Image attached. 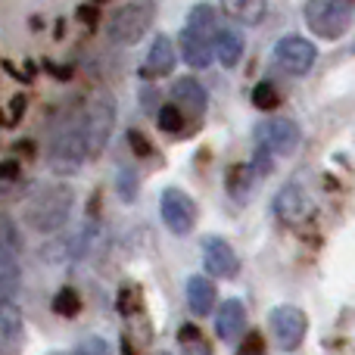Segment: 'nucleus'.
Instances as JSON below:
<instances>
[{"label":"nucleus","mask_w":355,"mask_h":355,"mask_svg":"<svg viewBox=\"0 0 355 355\" xmlns=\"http://www.w3.org/2000/svg\"><path fill=\"white\" fill-rule=\"evenodd\" d=\"M75 193L66 184H50V187H37L35 193L25 200L22 218L31 231L37 234H56L66 227L69 215H72Z\"/></svg>","instance_id":"f257e3e1"},{"label":"nucleus","mask_w":355,"mask_h":355,"mask_svg":"<svg viewBox=\"0 0 355 355\" xmlns=\"http://www.w3.org/2000/svg\"><path fill=\"white\" fill-rule=\"evenodd\" d=\"M85 156H91L85 116H66L50 135V150H47L50 172L60 178L75 175L81 168V162H85Z\"/></svg>","instance_id":"f03ea898"},{"label":"nucleus","mask_w":355,"mask_h":355,"mask_svg":"<svg viewBox=\"0 0 355 355\" xmlns=\"http://www.w3.org/2000/svg\"><path fill=\"white\" fill-rule=\"evenodd\" d=\"M215 10L209 3H196L190 10L181 31V56L190 69H206L215 56Z\"/></svg>","instance_id":"7ed1b4c3"},{"label":"nucleus","mask_w":355,"mask_h":355,"mask_svg":"<svg viewBox=\"0 0 355 355\" xmlns=\"http://www.w3.org/2000/svg\"><path fill=\"white\" fill-rule=\"evenodd\" d=\"M302 16L312 35L324 41H337L352 25V0H306Z\"/></svg>","instance_id":"20e7f679"},{"label":"nucleus","mask_w":355,"mask_h":355,"mask_svg":"<svg viewBox=\"0 0 355 355\" xmlns=\"http://www.w3.org/2000/svg\"><path fill=\"white\" fill-rule=\"evenodd\" d=\"M153 19H156L153 3H128L110 16L106 35H110V41L119 44V47H135V44L150 31Z\"/></svg>","instance_id":"39448f33"},{"label":"nucleus","mask_w":355,"mask_h":355,"mask_svg":"<svg viewBox=\"0 0 355 355\" xmlns=\"http://www.w3.org/2000/svg\"><path fill=\"white\" fill-rule=\"evenodd\" d=\"M85 128H87V147H91V156L103 153L106 144H110V135L116 128V100H112L110 91H97L91 97L85 110Z\"/></svg>","instance_id":"423d86ee"},{"label":"nucleus","mask_w":355,"mask_h":355,"mask_svg":"<svg viewBox=\"0 0 355 355\" xmlns=\"http://www.w3.org/2000/svg\"><path fill=\"white\" fill-rule=\"evenodd\" d=\"M252 144L268 150L271 156H293L296 147H300V128H296V122H290L284 116H271L256 125Z\"/></svg>","instance_id":"0eeeda50"},{"label":"nucleus","mask_w":355,"mask_h":355,"mask_svg":"<svg viewBox=\"0 0 355 355\" xmlns=\"http://www.w3.org/2000/svg\"><path fill=\"white\" fill-rule=\"evenodd\" d=\"M159 209H162V221L175 237H187L196 225V202L184 193L181 187H166L159 196Z\"/></svg>","instance_id":"6e6552de"},{"label":"nucleus","mask_w":355,"mask_h":355,"mask_svg":"<svg viewBox=\"0 0 355 355\" xmlns=\"http://www.w3.org/2000/svg\"><path fill=\"white\" fill-rule=\"evenodd\" d=\"M268 324H271V334H275L277 346L281 349H300L302 340H306V331H309V318L302 309L296 306H277L271 309L268 315Z\"/></svg>","instance_id":"1a4fd4ad"},{"label":"nucleus","mask_w":355,"mask_h":355,"mask_svg":"<svg viewBox=\"0 0 355 355\" xmlns=\"http://www.w3.org/2000/svg\"><path fill=\"white\" fill-rule=\"evenodd\" d=\"M275 215L284 221V225L300 227V225H306V221L315 215V202H312V196L306 193V187H302V184L290 181V184H284V187L277 190Z\"/></svg>","instance_id":"9d476101"},{"label":"nucleus","mask_w":355,"mask_h":355,"mask_svg":"<svg viewBox=\"0 0 355 355\" xmlns=\"http://www.w3.org/2000/svg\"><path fill=\"white\" fill-rule=\"evenodd\" d=\"M315 56H318L315 44L300 35H287L275 44V62L290 75H306L315 66Z\"/></svg>","instance_id":"9b49d317"},{"label":"nucleus","mask_w":355,"mask_h":355,"mask_svg":"<svg viewBox=\"0 0 355 355\" xmlns=\"http://www.w3.org/2000/svg\"><path fill=\"white\" fill-rule=\"evenodd\" d=\"M202 265L212 277H221V281H231L240 271V259L234 252V246L221 237H206L202 240Z\"/></svg>","instance_id":"f8f14e48"},{"label":"nucleus","mask_w":355,"mask_h":355,"mask_svg":"<svg viewBox=\"0 0 355 355\" xmlns=\"http://www.w3.org/2000/svg\"><path fill=\"white\" fill-rule=\"evenodd\" d=\"M175 62H178V50L172 44V37H168V35H156L153 44H150L147 62L141 66V78H147V81L166 78V75H172Z\"/></svg>","instance_id":"ddd939ff"},{"label":"nucleus","mask_w":355,"mask_h":355,"mask_svg":"<svg viewBox=\"0 0 355 355\" xmlns=\"http://www.w3.org/2000/svg\"><path fill=\"white\" fill-rule=\"evenodd\" d=\"M172 100L193 119H202V112H206V106H209L206 87L196 78H190V75H184V78H178L172 85Z\"/></svg>","instance_id":"4468645a"},{"label":"nucleus","mask_w":355,"mask_h":355,"mask_svg":"<svg viewBox=\"0 0 355 355\" xmlns=\"http://www.w3.org/2000/svg\"><path fill=\"white\" fill-rule=\"evenodd\" d=\"M246 331V309L240 300H225L215 312V334L225 343H237V337Z\"/></svg>","instance_id":"2eb2a0df"},{"label":"nucleus","mask_w":355,"mask_h":355,"mask_svg":"<svg viewBox=\"0 0 355 355\" xmlns=\"http://www.w3.org/2000/svg\"><path fill=\"white\" fill-rule=\"evenodd\" d=\"M19 284H22V268L16 262V246L0 243V302H12Z\"/></svg>","instance_id":"dca6fc26"},{"label":"nucleus","mask_w":355,"mask_h":355,"mask_svg":"<svg viewBox=\"0 0 355 355\" xmlns=\"http://www.w3.org/2000/svg\"><path fill=\"white\" fill-rule=\"evenodd\" d=\"M256 166L252 162H240V166H231L227 168V193L234 196L237 202H246L252 193H256V181H259Z\"/></svg>","instance_id":"f3484780"},{"label":"nucleus","mask_w":355,"mask_h":355,"mask_svg":"<svg viewBox=\"0 0 355 355\" xmlns=\"http://www.w3.org/2000/svg\"><path fill=\"white\" fill-rule=\"evenodd\" d=\"M215 300H218V293H215V284L209 281V277L193 275L187 281V306H190V312L209 315L215 309Z\"/></svg>","instance_id":"a211bd4d"},{"label":"nucleus","mask_w":355,"mask_h":355,"mask_svg":"<svg viewBox=\"0 0 355 355\" xmlns=\"http://www.w3.org/2000/svg\"><path fill=\"white\" fill-rule=\"evenodd\" d=\"M243 56V37L234 28H218L215 31V60L225 69H234Z\"/></svg>","instance_id":"6ab92c4d"},{"label":"nucleus","mask_w":355,"mask_h":355,"mask_svg":"<svg viewBox=\"0 0 355 355\" xmlns=\"http://www.w3.org/2000/svg\"><path fill=\"white\" fill-rule=\"evenodd\" d=\"M221 10L243 25H259L268 12V0H218Z\"/></svg>","instance_id":"aec40b11"},{"label":"nucleus","mask_w":355,"mask_h":355,"mask_svg":"<svg viewBox=\"0 0 355 355\" xmlns=\"http://www.w3.org/2000/svg\"><path fill=\"white\" fill-rule=\"evenodd\" d=\"M22 337H25L22 318L12 312L10 302H0V343H3L6 349H12V346H16Z\"/></svg>","instance_id":"412c9836"},{"label":"nucleus","mask_w":355,"mask_h":355,"mask_svg":"<svg viewBox=\"0 0 355 355\" xmlns=\"http://www.w3.org/2000/svg\"><path fill=\"white\" fill-rule=\"evenodd\" d=\"M53 312L56 315H62V318H75V315L81 312V296L75 293L72 287H62V290H56V296H53Z\"/></svg>","instance_id":"4be33fe9"},{"label":"nucleus","mask_w":355,"mask_h":355,"mask_svg":"<svg viewBox=\"0 0 355 355\" xmlns=\"http://www.w3.org/2000/svg\"><path fill=\"white\" fill-rule=\"evenodd\" d=\"M156 122H159V128L166 131V135H181V131H184V110L172 100V103L159 106V116H156Z\"/></svg>","instance_id":"5701e85b"},{"label":"nucleus","mask_w":355,"mask_h":355,"mask_svg":"<svg viewBox=\"0 0 355 355\" xmlns=\"http://www.w3.org/2000/svg\"><path fill=\"white\" fill-rule=\"evenodd\" d=\"M119 312L122 315H137L144 309V293L137 284H122V290H119V300H116Z\"/></svg>","instance_id":"b1692460"},{"label":"nucleus","mask_w":355,"mask_h":355,"mask_svg":"<svg viewBox=\"0 0 355 355\" xmlns=\"http://www.w3.org/2000/svg\"><path fill=\"white\" fill-rule=\"evenodd\" d=\"M250 100H252V106H256V110H262V112L277 110V103H281V97H277V91H275V85H271V81H259V85L252 87Z\"/></svg>","instance_id":"393cba45"},{"label":"nucleus","mask_w":355,"mask_h":355,"mask_svg":"<svg viewBox=\"0 0 355 355\" xmlns=\"http://www.w3.org/2000/svg\"><path fill=\"white\" fill-rule=\"evenodd\" d=\"M178 343H181L187 352H209V346L202 343V337H200V327H193V324H181Z\"/></svg>","instance_id":"a878e982"},{"label":"nucleus","mask_w":355,"mask_h":355,"mask_svg":"<svg viewBox=\"0 0 355 355\" xmlns=\"http://www.w3.org/2000/svg\"><path fill=\"white\" fill-rule=\"evenodd\" d=\"M119 196H122L125 202H135L137 200V175L131 172V168H122V172H119Z\"/></svg>","instance_id":"bb28decb"},{"label":"nucleus","mask_w":355,"mask_h":355,"mask_svg":"<svg viewBox=\"0 0 355 355\" xmlns=\"http://www.w3.org/2000/svg\"><path fill=\"white\" fill-rule=\"evenodd\" d=\"M25 106H28V100H25V94H16V97L10 100V112H6V119H3V125H6V128H12V125H16L19 119L25 116Z\"/></svg>","instance_id":"cd10ccee"},{"label":"nucleus","mask_w":355,"mask_h":355,"mask_svg":"<svg viewBox=\"0 0 355 355\" xmlns=\"http://www.w3.org/2000/svg\"><path fill=\"white\" fill-rule=\"evenodd\" d=\"M128 144H131V150H135V156H141V159H147V156L153 153L150 141H147V137H144L137 128H128Z\"/></svg>","instance_id":"c85d7f7f"},{"label":"nucleus","mask_w":355,"mask_h":355,"mask_svg":"<svg viewBox=\"0 0 355 355\" xmlns=\"http://www.w3.org/2000/svg\"><path fill=\"white\" fill-rule=\"evenodd\" d=\"M75 352H100V355H106L110 352V343L100 340V337H87V340H81V343L75 346Z\"/></svg>","instance_id":"c756f323"},{"label":"nucleus","mask_w":355,"mask_h":355,"mask_svg":"<svg viewBox=\"0 0 355 355\" xmlns=\"http://www.w3.org/2000/svg\"><path fill=\"white\" fill-rule=\"evenodd\" d=\"M265 349V343H262V337H259V334H246V340L243 343H240V352H262Z\"/></svg>","instance_id":"7c9ffc66"},{"label":"nucleus","mask_w":355,"mask_h":355,"mask_svg":"<svg viewBox=\"0 0 355 355\" xmlns=\"http://www.w3.org/2000/svg\"><path fill=\"white\" fill-rule=\"evenodd\" d=\"M78 19L87 25V28H97V19L100 16H97V10H94L91 3H85V6H78Z\"/></svg>","instance_id":"2f4dec72"},{"label":"nucleus","mask_w":355,"mask_h":355,"mask_svg":"<svg viewBox=\"0 0 355 355\" xmlns=\"http://www.w3.org/2000/svg\"><path fill=\"white\" fill-rule=\"evenodd\" d=\"M16 175H19L16 162H12V159H6V162H3V168H0V178H3V187H10V184L16 181Z\"/></svg>","instance_id":"473e14b6"},{"label":"nucleus","mask_w":355,"mask_h":355,"mask_svg":"<svg viewBox=\"0 0 355 355\" xmlns=\"http://www.w3.org/2000/svg\"><path fill=\"white\" fill-rule=\"evenodd\" d=\"M12 150H16V153H25V156H35V144H28V141H16V147H12Z\"/></svg>","instance_id":"72a5a7b5"},{"label":"nucleus","mask_w":355,"mask_h":355,"mask_svg":"<svg viewBox=\"0 0 355 355\" xmlns=\"http://www.w3.org/2000/svg\"><path fill=\"white\" fill-rule=\"evenodd\" d=\"M94 3H106V0H94Z\"/></svg>","instance_id":"f704fd0d"}]
</instances>
